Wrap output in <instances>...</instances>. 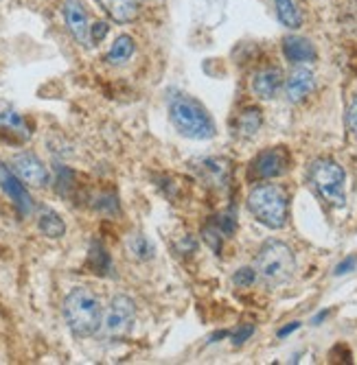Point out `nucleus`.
Wrapping results in <instances>:
<instances>
[{"label": "nucleus", "instance_id": "4be33fe9", "mask_svg": "<svg viewBox=\"0 0 357 365\" xmlns=\"http://www.w3.org/2000/svg\"><path fill=\"white\" fill-rule=\"evenodd\" d=\"M125 247H127V254H129L134 261H139V263H147V261H151L153 254H156V245H153L145 234H141V232L131 234V237L127 239Z\"/></svg>", "mask_w": 357, "mask_h": 365}, {"label": "nucleus", "instance_id": "2f4dec72", "mask_svg": "<svg viewBox=\"0 0 357 365\" xmlns=\"http://www.w3.org/2000/svg\"><path fill=\"white\" fill-rule=\"evenodd\" d=\"M226 337H230V333H228V330H217V333H213V335H211L209 344H217L219 339H226Z\"/></svg>", "mask_w": 357, "mask_h": 365}, {"label": "nucleus", "instance_id": "a878e982", "mask_svg": "<svg viewBox=\"0 0 357 365\" xmlns=\"http://www.w3.org/2000/svg\"><path fill=\"white\" fill-rule=\"evenodd\" d=\"M213 221L219 230L224 232V237H230L237 230V219L233 215H217V217H213Z\"/></svg>", "mask_w": 357, "mask_h": 365}, {"label": "nucleus", "instance_id": "b1692460", "mask_svg": "<svg viewBox=\"0 0 357 365\" xmlns=\"http://www.w3.org/2000/svg\"><path fill=\"white\" fill-rule=\"evenodd\" d=\"M257 269L252 267H239L235 273H233V285L239 287V289H248L257 282Z\"/></svg>", "mask_w": 357, "mask_h": 365}, {"label": "nucleus", "instance_id": "423d86ee", "mask_svg": "<svg viewBox=\"0 0 357 365\" xmlns=\"http://www.w3.org/2000/svg\"><path fill=\"white\" fill-rule=\"evenodd\" d=\"M134 324H136V306L134 300L127 295H115L110 300L105 313H103V333L110 339H123L131 333Z\"/></svg>", "mask_w": 357, "mask_h": 365}, {"label": "nucleus", "instance_id": "412c9836", "mask_svg": "<svg viewBox=\"0 0 357 365\" xmlns=\"http://www.w3.org/2000/svg\"><path fill=\"white\" fill-rule=\"evenodd\" d=\"M88 267L97 276H110V271H112V258H110L107 249L99 241H93L90 249H88Z\"/></svg>", "mask_w": 357, "mask_h": 365}, {"label": "nucleus", "instance_id": "6ab92c4d", "mask_svg": "<svg viewBox=\"0 0 357 365\" xmlns=\"http://www.w3.org/2000/svg\"><path fill=\"white\" fill-rule=\"evenodd\" d=\"M263 125V114L259 107L250 105V107H243L237 116V133L243 136V138H252V136L259 133Z\"/></svg>", "mask_w": 357, "mask_h": 365}, {"label": "nucleus", "instance_id": "bb28decb", "mask_svg": "<svg viewBox=\"0 0 357 365\" xmlns=\"http://www.w3.org/2000/svg\"><path fill=\"white\" fill-rule=\"evenodd\" d=\"M195 249H197V241H195L191 234L182 237V241L177 243V252H180L182 256H187V254H195Z\"/></svg>", "mask_w": 357, "mask_h": 365}, {"label": "nucleus", "instance_id": "7ed1b4c3", "mask_svg": "<svg viewBox=\"0 0 357 365\" xmlns=\"http://www.w3.org/2000/svg\"><path fill=\"white\" fill-rule=\"evenodd\" d=\"M250 215L270 230H281L287 225L289 197L279 184H257L245 199Z\"/></svg>", "mask_w": 357, "mask_h": 365}, {"label": "nucleus", "instance_id": "4468645a", "mask_svg": "<svg viewBox=\"0 0 357 365\" xmlns=\"http://www.w3.org/2000/svg\"><path fill=\"white\" fill-rule=\"evenodd\" d=\"M0 136H5L11 143H27L31 140V129L22 114L16 109L0 112Z\"/></svg>", "mask_w": 357, "mask_h": 365}, {"label": "nucleus", "instance_id": "9d476101", "mask_svg": "<svg viewBox=\"0 0 357 365\" xmlns=\"http://www.w3.org/2000/svg\"><path fill=\"white\" fill-rule=\"evenodd\" d=\"M62 16L73 40L81 47H90V22H88V13L81 0H64Z\"/></svg>", "mask_w": 357, "mask_h": 365}, {"label": "nucleus", "instance_id": "6e6552de", "mask_svg": "<svg viewBox=\"0 0 357 365\" xmlns=\"http://www.w3.org/2000/svg\"><path fill=\"white\" fill-rule=\"evenodd\" d=\"M11 169L25 184L35 186V189H44L51 181V173H49L47 164L31 151H22V153L13 155Z\"/></svg>", "mask_w": 357, "mask_h": 365}, {"label": "nucleus", "instance_id": "aec40b11", "mask_svg": "<svg viewBox=\"0 0 357 365\" xmlns=\"http://www.w3.org/2000/svg\"><path fill=\"white\" fill-rule=\"evenodd\" d=\"M274 9H276V18L283 27L292 29V31L303 27V13L294 0H274Z\"/></svg>", "mask_w": 357, "mask_h": 365}, {"label": "nucleus", "instance_id": "0eeeda50", "mask_svg": "<svg viewBox=\"0 0 357 365\" xmlns=\"http://www.w3.org/2000/svg\"><path fill=\"white\" fill-rule=\"evenodd\" d=\"M0 191H3L9 201L16 206V210L22 215V217H29L33 215V208H35V203H33V197L31 193L27 191V184L22 181L11 167L3 164L0 162Z\"/></svg>", "mask_w": 357, "mask_h": 365}, {"label": "nucleus", "instance_id": "f3484780", "mask_svg": "<svg viewBox=\"0 0 357 365\" xmlns=\"http://www.w3.org/2000/svg\"><path fill=\"white\" fill-rule=\"evenodd\" d=\"M37 230L47 239H62L66 234V223L59 213L49 206H42L37 213Z\"/></svg>", "mask_w": 357, "mask_h": 365}, {"label": "nucleus", "instance_id": "5701e85b", "mask_svg": "<svg viewBox=\"0 0 357 365\" xmlns=\"http://www.w3.org/2000/svg\"><path fill=\"white\" fill-rule=\"evenodd\" d=\"M202 239L204 243L213 249V252H221V245H224V232L219 230V227L215 225V221L211 219L204 227H202Z\"/></svg>", "mask_w": 357, "mask_h": 365}, {"label": "nucleus", "instance_id": "cd10ccee", "mask_svg": "<svg viewBox=\"0 0 357 365\" xmlns=\"http://www.w3.org/2000/svg\"><path fill=\"white\" fill-rule=\"evenodd\" d=\"M107 22H95V25H90V42H101L107 35Z\"/></svg>", "mask_w": 357, "mask_h": 365}, {"label": "nucleus", "instance_id": "c85d7f7f", "mask_svg": "<svg viewBox=\"0 0 357 365\" xmlns=\"http://www.w3.org/2000/svg\"><path fill=\"white\" fill-rule=\"evenodd\" d=\"M355 267H357V256H346V258L336 267V271H333V273H336V276H346V273H351Z\"/></svg>", "mask_w": 357, "mask_h": 365}, {"label": "nucleus", "instance_id": "c756f323", "mask_svg": "<svg viewBox=\"0 0 357 365\" xmlns=\"http://www.w3.org/2000/svg\"><path fill=\"white\" fill-rule=\"evenodd\" d=\"M346 125L353 133H357V97L353 99V103L349 105V112H346Z\"/></svg>", "mask_w": 357, "mask_h": 365}, {"label": "nucleus", "instance_id": "dca6fc26", "mask_svg": "<svg viewBox=\"0 0 357 365\" xmlns=\"http://www.w3.org/2000/svg\"><path fill=\"white\" fill-rule=\"evenodd\" d=\"M99 5L119 25L134 22L141 13V0H99Z\"/></svg>", "mask_w": 357, "mask_h": 365}, {"label": "nucleus", "instance_id": "20e7f679", "mask_svg": "<svg viewBox=\"0 0 357 365\" xmlns=\"http://www.w3.org/2000/svg\"><path fill=\"white\" fill-rule=\"evenodd\" d=\"M257 276L265 287H281L292 280L296 271V258L292 247L283 241H267L257 254Z\"/></svg>", "mask_w": 357, "mask_h": 365}, {"label": "nucleus", "instance_id": "f03ea898", "mask_svg": "<svg viewBox=\"0 0 357 365\" xmlns=\"http://www.w3.org/2000/svg\"><path fill=\"white\" fill-rule=\"evenodd\" d=\"M62 311H64L66 326H69V330L79 339L93 337L95 333H99V328L103 324L101 300H99V295L88 287H75L64 298Z\"/></svg>", "mask_w": 357, "mask_h": 365}, {"label": "nucleus", "instance_id": "1a4fd4ad", "mask_svg": "<svg viewBox=\"0 0 357 365\" xmlns=\"http://www.w3.org/2000/svg\"><path fill=\"white\" fill-rule=\"evenodd\" d=\"M287 164H289L287 151L283 147H270L261 151L250 162V177L261 179V181L281 177L287 171Z\"/></svg>", "mask_w": 357, "mask_h": 365}, {"label": "nucleus", "instance_id": "39448f33", "mask_svg": "<svg viewBox=\"0 0 357 365\" xmlns=\"http://www.w3.org/2000/svg\"><path fill=\"white\" fill-rule=\"evenodd\" d=\"M309 179L320 197L333 208L346 206V173L329 157H320L309 167Z\"/></svg>", "mask_w": 357, "mask_h": 365}, {"label": "nucleus", "instance_id": "2eb2a0df", "mask_svg": "<svg viewBox=\"0 0 357 365\" xmlns=\"http://www.w3.org/2000/svg\"><path fill=\"white\" fill-rule=\"evenodd\" d=\"M283 55L287 61L292 64H309L316 59V47L311 44V40L300 37V35H287L283 40Z\"/></svg>", "mask_w": 357, "mask_h": 365}, {"label": "nucleus", "instance_id": "393cba45", "mask_svg": "<svg viewBox=\"0 0 357 365\" xmlns=\"http://www.w3.org/2000/svg\"><path fill=\"white\" fill-rule=\"evenodd\" d=\"M254 324H239L233 333H230V341L235 346H241V344H245V341H248L252 335H254Z\"/></svg>", "mask_w": 357, "mask_h": 365}, {"label": "nucleus", "instance_id": "f257e3e1", "mask_svg": "<svg viewBox=\"0 0 357 365\" xmlns=\"http://www.w3.org/2000/svg\"><path fill=\"white\" fill-rule=\"evenodd\" d=\"M171 125L191 140H211L217 136V125L211 112L191 95L177 92L169 99Z\"/></svg>", "mask_w": 357, "mask_h": 365}, {"label": "nucleus", "instance_id": "f8f14e48", "mask_svg": "<svg viewBox=\"0 0 357 365\" xmlns=\"http://www.w3.org/2000/svg\"><path fill=\"white\" fill-rule=\"evenodd\" d=\"M285 85V79H283V73L279 68H261L252 75V81H250V88H252V95L261 101H270L279 95V90Z\"/></svg>", "mask_w": 357, "mask_h": 365}, {"label": "nucleus", "instance_id": "a211bd4d", "mask_svg": "<svg viewBox=\"0 0 357 365\" xmlns=\"http://www.w3.org/2000/svg\"><path fill=\"white\" fill-rule=\"evenodd\" d=\"M134 53H136V42H134L131 35L123 33L112 42V47H110V51L105 55V61L112 66H121V64H127Z\"/></svg>", "mask_w": 357, "mask_h": 365}, {"label": "nucleus", "instance_id": "9b49d317", "mask_svg": "<svg viewBox=\"0 0 357 365\" xmlns=\"http://www.w3.org/2000/svg\"><path fill=\"white\" fill-rule=\"evenodd\" d=\"M285 97L289 103H303L316 90V75L307 66L298 64L285 79Z\"/></svg>", "mask_w": 357, "mask_h": 365}, {"label": "nucleus", "instance_id": "473e14b6", "mask_svg": "<svg viewBox=\"0 0 357 365\" xmlns=\"http://www.w3.org/2000/svg\"><path fill=\"white\" fill-rule=\"evenodd\" d=\"M327 317H329V311H320L318 315H314V319H311V324H314V326H320Z\"/></svg>", "mask_w": 357, "mask_h": 365}, {"label": "nucleus", "instance_id": "ddd939ff", "mask_svg": "<svg viewBox=\"0 0 357 365\" xmlns=\"http://www.w3.org/2000/svg\"><path fill=\"white\" fill-rule=\"evenodd\" d=\"M195 171L199 173L206 184L226 189L230 181V162L226 157H204L195 162Z\"/></svg>", "mask_w": 357, "mask_h": 365}, {"label": "nucleus", "instance_id": "7c9ffc66", "mask_svg": "<svg viewBox=\"0 0 357 365\" xmlns=\"http://www.w3.org/2000/svg\"><path fill=\"white\" fill-rule=\"evenodd\" d=\"M298 328H300V322H289L287 326H283V328L279 330V337H281V339H285L287 335H292V333H294V330H298Z\"/></svg>", "mask_w": 357, "mask_h": 365}]
</instances>
